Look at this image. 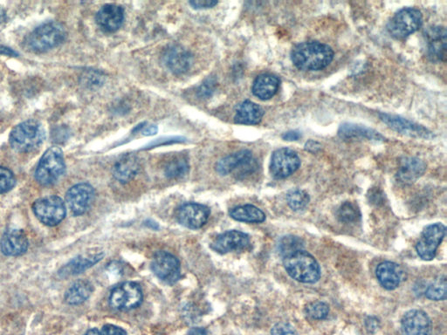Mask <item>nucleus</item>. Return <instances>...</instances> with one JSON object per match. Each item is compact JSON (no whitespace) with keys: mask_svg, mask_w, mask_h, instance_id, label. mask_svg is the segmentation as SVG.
Here are the masks:
<instances>
[{"mask_svg":"<svg viewBox=\"0 0 447 335\" xmlns=\"http://www.w3.org/2000/svg\"><path fill=\"white\" fill-rule=\"evenodd\" d=\"M104 254L99 253L96 255L90 256H79L76 259L69 261V262L62 266L58 271L59 276L61 278H68L75 276V275L83 273L84 271L92 267L97 263L103 259Z\"/></svg>","mask_w":447,"mask_h":335,"instance_id":"393cba45","label":"nucleus"},{"mask_svg":"<svg viewBox=\"0 0 447 335\" xmlns=\"http://www.w3.org/2000/svg\"><path fill=\"white\" fill-rule=\"evenodd\" d=\"M427 165L416 157H404L400 162L397 178L403 183H414L424 174Z\"/></svg>","mask_w":447,"mask_h":335,"instance_id":"5701e85b","label":"nucleus"},{"mask_svg":"<svg viewBox=\"0 0 447 335\" xmlns=\"http://www.w3.org/2000/svg\"><path fill=\"white\" fill-rule=\"evenodd\" d=\"M6 20L7 16L6 10H3L1 6H0V24L6 22Z\"/></svg>","mask_w":447,"mask_h":335,"instance_id":"49530a36","label":"nucleus"},{"mask_svg":"<svg viewBox=\"0 0 447 335\" xmlns=\"http://www.w3.org/2000/svg\"><path fill=\"white\" fill-rule=\"evenodd\" d=\"M16 185V178L9 169L0 166V194L8 192Z\"/></svg>","mask_w":447,"mask_h":335,"instance_id":"e433bc0d","label":"nucleus"},{"mask_svg":"<svg viewBox=\"0 0 447 335\" xmlns=\"http://www.w3.org/2000/svg\"><path fill=\"white\" fill-rule=\"evenodd\" d=\"M0 55L7 56H17V54L15 51L12 50V49L9 48L3 47V45H0Z\"/></svg>","mask_w":447,"mask_h":335,"instance_id":"79ce46f5","label":"nucleus"},{"mask_svg":"<svg viewBox=\"0 0 447 335\" xmlns=\"http://www.w3.org/2000/svg\"><path fill=\"white\" fill-rule=\"evenodd\" d=\"M33 211L38 220L48 227H55L61 223L66 213L65 203L57 196L38 199L33 204Z\"/></svg>","mask_w":447,"mask_h":335,"instance_id":"423d86ee","label":"nucleus"},{"mask_svg":"<svg viewBox=\"0 0 447 335\" xmlns=\"http://www.w3.org/2000/svg\"><path fill=\"white\" fill-rule=\"evenodd\" d=\"M338 218L345 224H355L361 220L360 210L357 204L345 202L338 210Z\"/></svg>","mask_w":447,"mask_h":335,"instance_id":"473e14b6","label":"nucleus"},{"mask_svg":"<svg viewBox=\"0 0 447 335\" xmlns=\"http://www.w3.org/2000/svg\"><path fill=\"white\" fill-rule=\"evenodd\" d=\"M210 209L204 204L189 203L179 208L178 220L183 227L197 230L204 227L210 216Z\"/></svg>","mask_w":447,"mask_h":335,"instance_id":"2eb2a0df","label":"nucleus"},{"mask_svg":"<svg viewBox=\"0 0 447 335\" xmlns=\"http://www.w3.org/2000/svg\"><path fill=\"white\" fill-rule=\"evenodd\" d=\"M96 192L90 183L73 185L66 194V202L76 216L86 213L94 202Z\"/></svg>","mask_w":447,"mask_h":335,"instance_id":"ddd939ff","label":"nucleus"},{"mask_svg":"<svg viewBox=\"0 0 447 335\" xmlns=\"http://www.w3.org/2000/svg\"><path fill=\"white\" fill-rule=\"evenodd\" d=\"M280 80L272 75H262L253 85V93L260 100L267 101L276 94L280 87Z\"/></svg>","mask_w":447,"mask_h":335,"instance_id":"a878e982","label":"nucleus"},{"mask_svg":"<svg viewBox=\"0 0 447 335\" xmlns=\"http://www.w3.org/2000/svg\"><path fill=\"white\" fill-rule=\"evenodd\" d=\"M98 26L108 33L118 31L122 27L125 20V10L118 5H106L99 10L97 14Z\"/></svg>","mask_w":447,"mask_h":335,"instance_id":"4be33fe9","label":"nucleus"},{"mask_svg":"<svg viewBox=\"0 0 447 335\" xmlns=\"http://www.w3.org/2000/svg\"><path fill=\"white\" fill-rule=\"evenodd\" d=\"M446 236V227L441 223L427 225L424 229L416 245V251L420 259L431 261L434 259L439 245Z\"/></svg>","mask_w":447,"mask_h":335,"instance_id":"1a4fd4ad","label":"nucleus"},{"mask_svg":"<svg viewBox=\"0 0 447 335\" xmlns=\"http://www.w3.org/2000/svg\"><path fill=\"white\" fill-rule=\"evenodd\" d=\"M255 169L256 162L249 150H241L229 155L218 162L216 165V171L220 175L225 176L236 172L241 178L255 171Z\"/></svg>","mask_w":447,"mask_h":335,"instance_id":"9d476101","label":"nucleus"},{"mask_svg":"<svg viewBox=\"0 0 447 335\" xmlns=\"http://www.w3.org/2000/svg\"><path fill=\"white\" fill-rule=\"evenodd\" d=\"M163 61L165 66L176 75L187 72L192 64V55L184 48L173 45L165 50Z\"/></svg>","mask_w":447,"mask_h":335,"instance_id":"6ab92c4d","label":"nucleus"},{"mask_svg":"<svg viewBox=\"0 0 447 335\" xmlns=\"http://www.w3.org/2000/svg\"><path fill=\"white\" fill-rule=\"evenodd\" d=\"M140 164L135 155L128 154L120 158L113 167L114 178L120 183H128L139 173Z\"/></svg>","mask_w":447,"mask_h":335,"instance_id":"b1692460","label":"nucleus"},{"mask_svg":"<svg viewBox=\"0 0 447 335\" xmlns=\"http://www.w3.org/2000/svg\"><path fill=\"white\" fill-rule=\"evenodd\" d=\"M84 335H101L100 331L97 329H93L87 331Z\"/></svg>","mask_w":447,"mask_h":335,"instance_id":"de8ad7c7","label":"nucleus"},{"mask_svg":"<svg viewBox=\"0 0 447 335\" xmlns=\"http://www.w3.org/2000/svg\"><path fill=\"white\" fill-rule=\"evenodd\" d=\"M65 169L64 155L59 147L54 146L42 156L35 171V178L41 185H52L64 175Z\"/></svg>","mask_w":447,"mask_h":335,"instance_id":"39448f33","label":"nucleus"},{"mask_svg":"<svg viewBox=\"0 0 447 335\" xmlns=\"http://www.w3.org/2000/svg\"><path fill=\"white\" fill-rule=\"evenodd\" d=\"M250 245L248 234L239 231L225 232L213 242L212 248L218 253L225 254L231 252L243 251Z\"/></svg>","mask_w":447,"mask_h":335,"instance_id":"a211bd4d","label":"nucleus"},{"mask_svg":"<svg viewBox=\"0 0 447 335\" xmlns=\"http://www.w3.org/2000/svg\"><path fill=\"white\" fill-rule=\"evenodd\" d=\"M286 199L288 206L294 211L305 210L311 201L308 194L301 189L290 190L287 194Z\"/></svg>","mask_w":447,"mask_h":335,"instance_id":"2f4dec72","label":"nucleus"},{"mask_svg":"<svg viewBox=\"0 0 447 335\" xmlns=\"http://www.w3.org/2000/svg\"><path fill=\"white\" fill-rule=\"evenodd\" d=\"M422 23L423 17L420 10L415 8H404L392 17L387 28L392 37L401 40L420 29Z\"/></svg>","mask_w":447,"mask_h":335,"instance_id":"0eeeda50","label":"nucleus"},{"mask_svg":"<svg viewBox=\"0 0 447 335\" xmlns=\"http://www.w3.org/2000/svg\"><path fill=\"white\" fill-rule=\"evenodd\" d=\"M302 248H304V242L301 238L295 237V236H286V237L281 238L279 244H278V251L283 257L288 254L302 250Z\"/></svg>","mask_w":447,"mask_h":335,"instance_id":"f704fd0d","label":"nucleus"},{"mask_svg":"<svg viewBox=\"0 0 447 335\" xmlns=\"http://www.w3.org/2000/svg\"><path fill=\"white\" fill-rule=\"evenodd\" d=\"M264 111L262 107L250 101H246L236 108L235 122L239 124L255 125L262 121Z\"/></svg>","mask_w":447,"mask_h":335,"instance_id":"bb28decb","label":"nucleus"},{"mask_svg":"<svg viewBox=\"0 0 447 335\" xmlns=\"http://www.w3.org/2000/svg\"><path fill=\"white\" fill-rule=\"evenodd\" d=\"M230 216L235 220L245 223H262L266 220L265 213L252 204L234 208L230 211Z\"/></svg>","mask_w":447,"mask_h":335,"instance_id":"c756f323","label":"nucleus"},{"mask_svg":"<svg viewBox=\"0 0 447 335\" xmlns=\"http://www.w3.org/2000/svg\"><path fill=\"white\" fill-rule=\"evenodd\" d=\"M26 234L20 229H9L3 235L0 241V248L6 256L17 257L23 255L28 248Z\"/></svg>","mask_w":447,"mask_h":335,"instance_id":"aec40b11","label":"nucleus"},{"mask_svg":"<svg viewBox=\"0 0 447 335\" xmlns=\"http://www.w3.org/2000/svg\"><path fill=\"white\" fill-rule=\"evenodd\" d=\"M188 335H207V332L202 327H193L189 331Z\"/></svg>","mask_w":447,"mask_h":335,"instance_id":"a18cd8bd","label":"nucleus"},{"mask_svg":"<svg viewBox=\"0 0 447 335\" xmlns=\"http://www.w3.org/2000/svg\"><path fill=\"white\" fill-rule=\"evenodd\" d=\"M301 138V134L298 131H288L283 135V139L286 141H297Z\"/></svg>","mask_w":447,"mask_h":335,"instance_id":"a19ab883","label":"nucleus"},{"mask_svg":"<svg viewBox=\"0 0 447 335\" xmlns=\"http://www.w3.org/2000/svg\"><path fill=\"white\" fill-rule=\"evenodd\" d=\"M189 171L188 161L184 157H176L169 162L165 166V176L169 178H179L187 174Z\"/></svg>","mask_w":447,"mask_h":335,"instance_id":"7c9ffc66","label":"nucleus"},{"mask_svg":"<svg viewBox=\"0 0 447 335\" xmlns=\"http://www.w3.org/2000/svg\"><path fill=\"white\" fill-rule=\"evenodd\" d=\"M425 55L432 62H445L446 58V31L445 27H429L424 34Z\"/></svg>","mask_w":447,"mask_h":335,"instance_id":"4468645a","label":"nucleus"},{"mask_svg":"<svg viewBox=\"0 0 447 335\" xmlns=\"http://www.w3.org/2000/svg\"><path fill=\"white\" fill-rule=\"evenodd\" d=\"M339 136L344 139H368L371 141H383L381 134L366 127L345 123L339 129Z\"/></svg>","mask_w":447,"mask_h":335,"instance_id":"cd10ccee","label":"nucleus"},{"mask_svg":"<svg viewBox=\"0 0 447 335\" xmlns=\"http://www.w3.org/2000/svg\"><path fill=\"white\" fill-rule=\"evenodd\" d=\"M403 335H430L432 322L427 313L411 310L401 320Z\"/></svg>","mask_w":447,"mask_h":335,"instance_id":"dca6fc26","label":"nucleus"},{"mask_svg":"<svg viewBox=\"0 0 447 335\" xmlns=\"http://www.w3.org/2000/svg\"><path fill=\"white\" fill-rule=\"evenodd\" d=\"M285 270L294 280L304 284H315L321 278V267L311 253L299 250L283 259Z\"/></svg>","mask_w":447,"mask_h":335,"instance_id":"f03ea898","label":"nucleus"},{"mask_svg":"<svg viewBox=\"0 0 447 335\" xmlns=\"http://www.w3.org/2000/svg\"><path fill=\"white\" fill-rule=\"evenodd\" d=\"M333 58L332 48L318 41L298 44L291 52L292 62L304 71H319L325 69L332 63Z\"/></svg>","mask_w":447,"mask_h":335,"instance_id":"f257e3e1","label":"nucleus"},{"mask_svg":"<svg viewBox=\"0 0 447 335\" xmlns=\"http://www.w3.org/2000/svg\"><path fill=\"white\" fill-rule=\"evenodd\" d=\"M45 132L41 122L35 120L20 123L13 129L9 137L10 147L17 152H33L43 144Z\"/></svg>","mask_w":447,"mask_h":335,"instance_id":"7ed1b4c3","label":"nucleus"},{"mask_svg":"<svg viewBox=\"0 0 447 335\" xmlns=\"http://www.w3.org/2000/svg\"><path fill=\"white\" fill-rule=\"evenodd\" d=\"M306 313L313 320H322L328 317L329 308L325 302L314 301L306 306Z\"/></svg>","mask_w":447,"mask_h":335,"instance_id":"c9c22d12","label":"nucleus"},{"mask_svg":"<svg viewBox=\"0 0 447 335\" xmlns=\"http://www.w3.org/2000/svg\"><path fill=\"white\" fill-rule=\"evenodd\" d=\"M301 166V160L294 150L283 148L274 151L271 159V174L277 179H284L294 174Z\"/></svg>","mask_w":447,"mask_h":335,"instance_id":"f8f14e48","label":"nucleus"},{"mask_svg":"<svg viewBox=\"0 0 447 335\" xmlns=\"http://www.w3.org/2000/svg\"><path fill=\"white\" fill-rule=\"evenodd\" d=\"M150 267L154 274L165 283L174 284L180 277V263L177 257L167 252L155 254Z\"/></svg>","mask_w":447,"mask_h":335,"instance_id":"9b49d317","label":"nucleus"},{"mask_svg":"<svg viewBox=\"0 0 447 335\" xmlns=\"http://www.w3.org/2000/svg\"><path fill=\"white\" fill-rule=\"evenodd\" d=\"M376 275L382 287L389 291L399 287L404 278L402 267L390 261L380 263L376 267Z\"/></svg>","mask_w":447,"mask_h":335,"instance_id":"412c9836","label":"nucleus"},{"mask_svg":"<svg viewBox=\"0 0 447 335\" xmlns=\"http://www.w3.org/2000/svg\"><path fill=\"white\" fill-rule=\"evenodd\" d=\"M271 335H297V333L290 324L280 322L274 326Z\"/></svg>","mask_w":447,"mask_h":335,"instance_id":"4c0bfd02","label":"nucleus"},{"mask_svg":"<svg viewBox=\"0 0 447 335\" xmlns=\"http://www.w3.org/2000/svg\"><path fill=\"white\" fill-rule=\"evenodd\" d=\"M157 132V128L155 125L147 126L146 128L143 130V134L144 136H153Z\"/></svg>","mask_w":447,"mask_h":335,"instance_id":"c03bdc74","label":"nucleus"},{"mask_svg":"<svg viewBox=\"0 0 447 335\" xmlns=\"http://www.w3.org/2000/svg\"><path fill=\"white\" fill-rule=\"evenodd\" d=\"M380 118L382 121L388 125L390 129L403 135L411 137H416V138L430 139L432 138V132L424 128L423 126L418 125L406 119L399 117V116L381 114Z\"/></svg>","mask_w":447,"mask_h":335,"instance_id":"f3484780","label":"nucleus"},{"mask_svg":"<svg viewBox=\"0 0 447 335\" xmlns=\"http://www.w3.org/2000/svg\"><path fill=\"white\" fill-rule=\"evenodd\" d=\"M447 294V283L446 277H439L429 285L425 294L431 301H445Z\"/></svg>","mask_w":447,"mask_h":335,"instance_id":"72a5a7b5","label":"nucleus"},{"mask_svg":"<svg viewBox=\"0 0 447 335\" xmlns=\"http://www.w3.org/2000/svg\"><path fill=\"white\" fill-rule=\"evenodd\" d=\"M68 33L59 22H48L35 28L27 38V48L35 52H45L57 48L65 41Z\"/></svg>","mask_w":447,"mask_h":335,"instance_id":"20e7f679","label":"nucleus"},{"mask_svg":"<svg viewBox=\"0 0 447 335\" xmlns=\"http://www.w3.org/2000/svg\"><path fill=\"white\" fill-rule=\"evenodd\" d=\"M143 299L140 285L134 282H125L113 289L110 304L119 311H128L141 305Z\"/></svg>","mask_w":447,"mask_h":335,"instance_id":"6e6552de","label":"nucleus"},{"mask_svg":"<svg viewBox=\"0 0 447 335\" xmlns=\"http://www.w3.org/2000/svg\"><path fill=\"white\" fill-rule=\"evenodd\" d=\"M93 292V285L87 280L75 282L65 294V301L69 305H80L85 302Z\"/></svg>","mask_w":447,"mask_h":335,"instance_id":"c85d7f7f","label":"nucleus"},{"mask_svg":"<svg viewBox=\"0 0 447 335\" xmlns=\"http://www.w3.org/2000/svg\"><path fill=\"white\" fill-rule=\"evenodd\" d=\"M189 3L194 9H209L215 6L218 2L213 0H194V1H190Z\"/></svg>","mask_w":447,"mask_h":335,"instance_id":"58836bf2","label":"nucleus"},{"mask_svg":"<svg viewBox=\"0 0 447 335\" xmlns=\"http://www.w3.org/2000/svg\"><path fill=\"white\" fill-rule=\"evenodd\" d=\"M101 335H127L121 327L114 325H105L100 331Z\"/></svg>","mask_w":447,"mask_h":335,"instance_id":"ea45409f","label":"nucleus"},{"mask_svg":"<svg viewBox=\"0 0 447 335\" xmlns=\"http://www.w3.org/2000/svg\"><path fill=\"white\" fill-rule=\"evenodd\" d=\"M320 144L316 142H313V141H311V142H308L307 143H306V149H307L308 151H311V152H315L316 150H318L320 149Z\"/></svg>","mask_w":447,"mask_h":335,"instance_id":"37998d69","label":"nucleus"}]
</instances>
